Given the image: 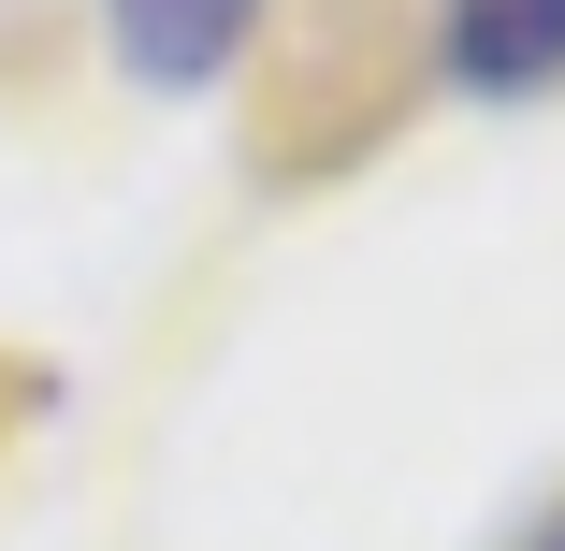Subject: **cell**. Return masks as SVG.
<instances>
[{
  "label": "cell",
  "instance_id": "1",
  "mask_svg": "<svg viewBox=\"0 0 565 551\" xmlns=\"http://www.w3.org/2000/svg\"><path fill=\"white\" fill-rule=\"evenodd\" d=\"M435 59L479 102H536V87H565V0H449Z\"/></svg>",
  "mask_w": 565,
  "mask_h": 551
},
{
  "label": "cell",
  "instance_id": "2",
  "mask_svg": "<svg viewBox=\"0 0 565 551\" xmlns=\"http://www.w3.org/2000/svg\"><path fill=\"white\" fill-rule=\"evenodd\" d=\"M247 30H262V0H102V44L131 87H217Z\"/></svg>",
  "mask_w": 565,
  "mask_h": 551
},
{
  "label": "cell",
  "instance_id": "3",
  "mask_svg": "<svg viewBox=\"0 0 565 551\" xmlns=\"http://www.w3.org/2000/svg\"><path fill=\"white\" fill-rule=\"evenodd\" d=\"M536 551H565V522H551V537H536Z\"/></svg>",
  "mask_w": 565,
  "mask_h": 551
},
{
  "label": "cell",
  "instance_id": "4",
  "mask_svg": "<svg viewBox=\"0 0 565 551\" xmlns=\"http://www.w3.org/2000/svg\"><path fill=\"white\" fill-rule=\"evenodd\" d=\"M0 406H15V378H0Z\"/></svg>",
  "mask_w": 565,
  "mask_h": 551
}]
</instances>
